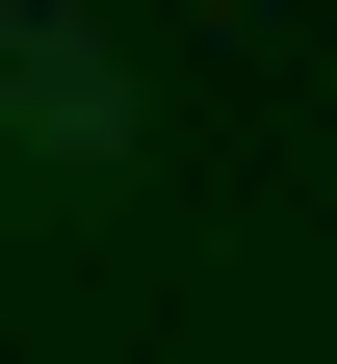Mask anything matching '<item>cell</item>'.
I'll use <instances>...</instances> for the list:
<instances>
[{"instance_id": "1", "label": "cell", "mask_w": 337, "mask_h": 364, "mask_svg": "<svg viewBox=\"0 0 337 364\" xmlns=\"http://www.w3.org/2000/svg\"><path fill=\"white\" fill-rule=\"evenodd\" d=\"M130 156H156V78H130L78 0H0V182H26V208H104Z\"/></svg>"}]
</instances>
